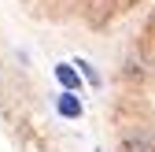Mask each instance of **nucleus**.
<instances>
[{
  "label": "nucleus",
  "instance_id": "1",
  "mask_svg": "<svg viewBox=\"0 0 155 152\" xmlns=\"http://www.w3.org/2000/svg\"><path fill=\"white\" fill-rule=\"evenodd\" d=\"M118 145H122V152H155V137L148 134L144 126H129Z\"/></svg>",
  "mask_w": 155,
  "mask_h": 152
},
{
  "label": "nucleus",
  "instance_id": "2",
  "mask_svg": "<svg viewBox=\"0 0 155 152\" xmlns=\"http://www.w3.org/2000/svg\"><path fill=\"white\" fill-rule=\"evenodd\" d=\"M55 111H59L63 119H81V100L74 97V89H67L59 100H55Z\"/></svg>",
  "mask_w": 155,
  "mask_h": 152
},
{
  "label": "nucleus",
  "instance_id": "3",
  "mask_svg": "<svg viewBox=\"0 0 155 152\" xmlns=\"http://www.w3.org/2000/svg\"><path fill=\"white\" fill-rule=\"evenodd\" d=\"M55 78H59L63 89H81V82H78V71H74L70 63H59V67H55Z\"/></svg>",
  "mask_w": 155,
  "mask_h": 152
},
{
  "label": "nucleus",
  "instance_id": "4",
  "mask_svg": "<svg viewBox=\"0 0 155 152\" xmlns=\"http://www.w3.org/2000/svg\"><path fill=\"white\" fill-rule=\"evenodd\" d=\"M78 67H81V71H85V78H89L92 85H100V74H96V71H92V67H89L85 60H81V63H78Z\"/></svg>",
  "mask_w": 155,
  "mask_h": 152
}]
</instances>
